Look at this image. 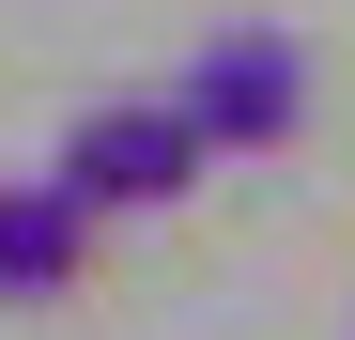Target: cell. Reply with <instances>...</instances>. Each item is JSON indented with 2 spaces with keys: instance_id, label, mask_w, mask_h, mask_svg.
I'll use <instances>...</instances> for the list:
<instances>
[{
  "instance_id": "obj_3",
  "label": "cell",
  "mask_w": 355,
  "mask_h": 340,
  "mask_svg": "<svg viewBox=\"0 0 355 340\" xmlns=\"http://www.w3.org/2000/svg\"><path fill=\"white\" fill-rule=\"evenodd\" d=\"M78 263H93V201L46 170V186H0V309H46V294H78Z\"/></svg>"
},
{
  "instance_id": "obj_1",
  "label": "cell",
  "mask_w": 355,
  "mask_h": 340,
  "mask_svg": "<svg viewBox=\"0 0 355 340\" xmlns=\"http://www.w3.org/2000/svg\"><path fill=\"white\" fill-rule=\"evenodd\" d=\"M62 186H78L93 216H155V201H186V186H201V124H186V93L93 108V124L62 139Z\"/></svg>"
},
{
  "instance_id": "obj_2",
  "label": "cell",
  "mask_w": 355,
  "mask_h": 340,
  "mask_svg": "<svg viewBox=\"0 0 355 340\" xmlns=\"http://www.w3.org/2000/svg\"><path fill=\"white\" fill-rule=\"evenodd\" d=\"M186 124H201V155H278L309 124V46L293 31H216L186 62Z\"/></svg>"
}]
</instances>
